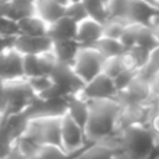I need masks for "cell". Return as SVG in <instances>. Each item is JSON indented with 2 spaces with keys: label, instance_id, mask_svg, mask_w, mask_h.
<instances>
[{
  "label": "cell",
  "instance_id": "obj_1",
  "mask_svg": "<svg viewBox=\"0 0 159 159\" xmlns=\"http://www.w3.org/2000/svg\"><path fill=\"white\" fill-rule=\"evenodd\" d=\"M121 105L117 101H91L85 135L89 144L101 143L119 133Z\"/></svg>",
  "mask_w": 159,
  "mask_h": 159
},
{
  "label": "cell",
  "instance_id": "obj_2",
  "mask_svg": "<svg viewBox=\"0 0 159 159\" xmlns=\"http://www.w3.org/2000/svg\"><path fill=\"white\" fill-rule=\"evenodd\" d=\"M123 154L129 159H151L155 149V134L149 127L131 126L119 131Z\"/></svg>",
  "mask_w": 159,
  "mask_h": 159
},
{
  "label": "cell",
  "instance_id": "obj_3",
  "mask_svg": "<svg viewBox=\"0 0 159 159\" xmlns=\"http://www.w3.org/2000/svg\"><path fill=\"white\" fill-rule=\"evenodd\" d=\"M22 137L30 138L41 147H61V117L32 119Z\"/></svg>",
  "mask_w": 159,
  "mask_h": 159
},
{
  "label": "cell",
  "instance_id": "obj_4",
  "mask_svg": "<svg viewBox=\"0 0 159 159\" xmlns=\"http://www.w3.org/2000/svg\"><path fill=\"white\" fill-rule=\"evenodd\" d=\"M105 60L106 59L95 48H80L71 67L85 85L102 74Z\"/></svg>",
  "mask_w": 159,
  "mask_h": 159
},
{
  "label": "cell",
  "instance_id": "obj_5",
  "mask_svg": "<svg viewBox=\"0 0 159 159\" xmlns=\"http://www.w3.org/2000/svg\"><path fill=\"white\" fill-rule=\"evenodd\" d=\"M3 82H4L6 98H7V112H6V115H17V113L25 112L36 96L34 91L31 89L28 81L22 78Z\"/></svg>",
  "mask_w": 159,
  "mask_h": 159
},
{
  "label": "cell",
  "instance_id": "obj_6",
  "mask_svg": "<svg viewBox=\"0 0 159 159\" xmlns=\"http://www.w3.org/2000/svg\"><path fill=\"white\" fill-rule=\"evenodd\" d=\"M157 110V99H154L149 103L121 105L120 119H119V131L131 126L149 127L151 119Z\"/></svg>",
  "mask_w": 159,
  "mask_h": 159
},
{
  "label": "cell",
  "instance_id": "obj_7",
  "mask_svg": "<svg viewBox=\"0 0 159 159\" xmlns=\"http://www.w3.org/2000/svg\"><path fill=\"white\" fill-rule=\"evenodd\" d=\"M89 145L85 130L69 116L61 117V148L70 155H77Z\"/></svg>",
  "mask_w": 159,
  "mask_h": 159
},
{
  "label": "cell",
  "instance_id": "obj_8",
  "mask_svg": "<svg viewBox=\"0 0 159 159\" xmlns=\"http://www.w3.org/2000/svg\"><path fill=\"white\" fill-rule=\"evenodd\" d=\"M149 84V77L138 73L131 82L120 91L117 95V102L120 105H133V103H149L154 101Z\"/></svg>",
  "mask_w": 159,
  "mask_h": 159
},
{
  "label": "cell",
  "instance_id": "obj_9",
  "mask_svg": "<svg viewBox=\"0 0 159 159\" xmlns=\"http://www.w3.org/2000/svg\"><path fill=\"white\" fill-rule=\"evenodd\" d=\"M80 95L88 102L91 101H117L119 91L112 78L102 73L92 81L84 85Z\"/></svg>",
  "mask_w": 159,
  "mask_h": 159
},
{
  "label": "cell",
  "instance_id": "obj_10",
  "mask_svg": "<svg viewBox=\"0 0 159 159\" xmlns=\"http://www.w3.org/2000/svg\"><path fill=\"white\" fill-rule=\"evenodd\" d=\"M50 80L56 87L63 89L69 96L80 93L84 88V82L77 77V74L74 73L70 64L57 63V66L55 67V70L50 74Z\"/></svg>",
  "mask_w": 159,
  "mask_h": 159
},
{
  "label": "cell",
  "instance_id": "obj_11",
  "mask_svg": "<svg viewBox=\"0 0 159 159\" xmlns=\"http://www.w3.org/2000/svg\"><path fill=\"white\" fill-rule=\"evenodd\" d=\"M53 42L48 36H25L20 35L14 41L13 49L22 56H38L50 52Z\"/></svg>",
  "mask_w": 159,
  "mask_h": 159
},
{
  "label": "cell",
  "instance_id": "obj_12",
  "mask_svg": "<svg viewBox=\"0 0 159 159\" xmlns=\"http://www.w3.org/2000/svg\"><path fill=\"white\" fill-rule=\"evenodd\" d=\"M157 17H159V14L151 8L148 0H127L126 21L129 24L149 27Z\"/></svg>",
  "mask_w": 159,
  "mask_h": 159
},
{
  "label": "cell",
  "instance_id": "obj_13",
  "mask_svg": "<svg viewBox=\"0 0 159 159\" xmlns=\"http://www.w3.org/2000/svg\"><path fill=\"white\" fill-rule=\"evenodd\" d=\"M67 0H38L35 2V16L48 25H52L66 17Z\"/></svg>",
  "mask_w": 159,
  "mask_h": 159
},
{
  "label": "cell",
  "instance_id": "obj_14",
  "mask_svg": "<svg viewBox=\"0 0 159 159\" xmlns=\"http://www.w3.org/2000/svg\"><path fill=\"white\" fill-rule=\"evenodd\" d=\"M24 56L20 55L16 49H10L3 55L2 67H0V80L2 81H14L24 78L22 69Z\"/></svg>",
  "mask_w": 159,
  "mask_h": 159
},
{
  "label": "cell",
  "instance_id": "obj_15",
  "mask_svg": "<svg viewBox=\"0 0 159 159\" xmlns=\"http://www.w3.org/2000/svg\"><path fill=\"white\" fill-rule=\"evenodd\" d=\"M103 36V25L87 18L77 24L75 41L81 48H93L95 43Z\"/></svg>",
  "mask_w": 159,
  "mask_h": 159
},
{
  "label": "cell",
  "instance_id": "obj_16",
  "mask_svg": "<svg viewBox=\"0 0 159 159\" xmlns=\"http://www.w3.org/2000/svg\"><path fill=\"white\" fill-rule=\"evenodd\" d=\"M66 115L85 130L88 116H89V102L82 98L80 93L67 96V113Z\"/></svg>",
  "mask_w": 159,
  "mask_h": 159
},
{
  "label": "cell",
  "instance_id": "obj_17",
  "mask_svg": "<svg viewBox=\"0 0 159 159\" xmlns=\"http://www.w3.org/2000/svg\"><path fill=\"white\" fill-rule=\"evenodd\" d=\"M75 35H77V22L67 17H63L57 22L49 25L48 30V38L53 43L63 41H75Z\"/></svg>",
  "mask_w": 159,
  "mask_h": 159
},
{
  "label": "cell",
  "instance_id": "obj_18",
  "mask_svg": "<svg viewBox=\"0 0 159 159\" xmlns=\"http://www.w3.org/2000/svg\"><path fill=\"white\" fill-rule=\"evenodd\" d=\"M80 45L77 41H63V42H55L52 48V52L55 55L57 63L61 64H70L71 66L80 50Z\"/></svg>",
  "mask_w": 159,
  "mask_h": 159
},
{
  "label": "cell",
  "instance_id": "obj_19",
  "mask_svg": "<svg viewBox=\"0 0 159 159\" xmlns=\"http://www.w3.org/2000/svg\"><path fill=\"white\" fill-rule=\"evenodd\" d=\"M35 16V2L31 0H10L8 2L7 18L20 22L22 20Z\"/></svg>",
  "mask_w": 159,
  "mask_h": 159
},
{
  "label": "cell",
  "instance_id": "obj_20",
  "mask_svg": "<svg viewBox=\"0 0 159 159\" xmlns=\"http://www.w3.org/2000/svg\"><path fill=\"white\" fill-rule=\"evenodd\" d=\"M18 27L20 35L25 36H48V30H49V25L36 16H31L20 21Z\"/></svg>",
  "mask_w": 159,
  "mask_h": 159
},
{
  "label": "cell",
  "instance_id": "obj_21",
  "mask_svg": "<svg viewBox=\"0 0 159 159\" xmlns=\"http://www.w3.org/2000/svg\"><path fill=\"white\" fill-rule=\"evenodd\" d=\"M22 69H24V78L25 80H31V78H35V77H49L46 70H45L41 55L24 56Z\"/></svg>",
  "mask_w": 159,
  "mask_h": 159
},
{
  "label": "cell",
  "instance_id": "obj_22",
  "mask_svg": "<svg viewBox=\"0 0 159 159\" xmlns=\"http://www.w3.org/2000/svg\"><path fill=\"white\" fill-rule=\"evenodd\" d=\"M84 6L87 10L88 18L99 22V24H106L109 21V13H107L106 2L102 0H84Z\"/></svg>",
  "mask_w": 159,
  "mask_h": 159
},
{
  "label": "cell",
  "instance_id": "obj_23",
  "mask_svg": "<svg viewBox=\"0 0 159 159\" xmlns=\"http://www.w3.org/2000/svg\"><path fill=\"white\" fill-rule=\"evenodd\" d=\"M95 48L105 59H112V57H117L121 56L126 49L121 45L120 41H116V39H109V38H103L102 36L98 42L95 43Z\"/></svg>",
  "mask_w": 159,
  "mask_h": 159
},
{
  "label": "cell",
  "instance_id": "obj_24",
  "mask_svg": "<svg viewBox=\"0 0 159 159\" xmlns=\"http://www.w3.org/2000/svg\"><path fill=\"white\" fill-rule=\"evenodd\" d=\"M17 140L11 134L7 123H6L4 115L0 117V159H4L6 155L10 152V149L16 145Z\"/></svg>",
  "mask_w": 159,
  "mask_h": 159
},
{
  "label": "cell",
  "instance_id": "obj_25",
  "mask_svg": "<svg viewBox=\"0 0 159 159\" xmlns=\"http://www.w3.org/2000/svg\"><path fill=\"white\" fill-rule=\"evenodd\" d=\"M127 25H129V22L124 21V20L110 18L106 24H103V38L120 41L124 31H126V28H127Z\"/></svg>",
  "mask_w": 159,
  "mask_h": 159
},
{
  "label": "cell",
  "instance_id": "obj_26",
  "mask_svg": "<svg viewBox=\"0 0 159 159\" xmlns=\"http://www.w3.org/2000/svg\"><path fill=\"white\" fill-rule=\"evenodd\" d=\"M66 17L73 20L74 22H81L88 18L87 10L84 6V0L82 2H69L66 3Z\"/></svg>",
  "mask_w": 159,
  "mask_h": 159
},
{
  "label": "cell",
  "instance_id": "obj_27",
  "mask_svg": "<svg viewBox=\"0 0 159 159\" xmlns=\"http://www.w3.org/2000/svg\"><path fill=\"white\" fill-rule=\"evenodd\" d=\"M107 13H109V20H124L126 21L127 14V0H110L106 2Z\"/></svg>",
  "mask_w": 159,
  "mask_h": 159
},
{
  "label": "cell",
  "instance_id": "obj_28",
  "mask_svg": "<svg viewBox=\"0 0 159 159\" xmlns=\"http://www.w3.org/2000/svg\"><path fill=\"white\" fill-rule=\"evenodd\" d=\"M16 145L18 147V149L24 154V157L28 159L38 157L39 152H41V148H42L41 145H38L36 143H34L32 140H30V138H27V137H21L16 143Z\"/></svg>",
  "mask_w": 159,
  "mask_h": 159
},
{
  "label": "cell",
  "instance_id": "obj_29",
  "mask_svg": "<svg viewBox=\"0 0 159 159\" xmlns=\"http://www.w3.org/2000/svg\"><path fill=\"white\" fill-rule=\"evenodd\" d=\"M41 159H75V155H70L61 147H42L38 155Z\"/></svg>",
  "mask_w": 159,
  "mask_h": 159
},
{
  "label": "cell",
  "instance_id": "obj_30",
  "mask_svg": "<svg viewBox=\"0 0 159 159\" xmlns=\"http://www.w3.org/2000/svg\"><path fill=\"white\" fill-rule=\"evenodd\" d=\"M0 36L6 39H16L20 36V27L18 22L7 18H0Z\"/></svg>",
  "mask_w": 159,
  "mask_h": 159
},
{
  "label": "cell",
  "instance_id": "obj_31",
  "mask_svg": "<svg viewBox=\"0 0 159 159\" xmlns=\"http://www.w3.org/2000/svg\"><path fill=\"white\" fill-rule=\"evenodd\" d=\"M123 64H121V60H120V56L117 57H112V59H106L105 60V64H103V74L107 75L109 78L112 80H116L121 73H124Z\"/></svg>",
  "mask_w": 159,
  "mask_h": 159
},
{
  "label": "cell",
  "instance_id": "obj_32",
  "mask_svg": "<svg viewBox=\"0 0 159 159\" xmlns=\"http://www.w3.org/2000/svg\"><path fill=\"white\" fill-rule=\"evenodd\" d=\"M27 81H28V84H30L31 89L34 91V93H35L36 96L43 93L45 91H48L53 85L50 77H35V78L27 80Z\"/></svg>",
  "mask_w": 159,
  "mask_h": 159
},
{
  "label": "cell",
  "instance_id": "obj_33",
  "mask_svg": "<svg viewBox=\"0 0 159 159\" xmlns=\"http://www.w3.org/2000/svg\"><path fill=\"white\" fill-rule=\"evenodd\" d=\"M159 71V46H157L154 50L149 52V60L148 64H147L145 70H143V74L147 75V77H151L152 74Z\"/></svg>",
  "mask_w": 159,
  "mask_h": 159
},
{
  "label": "cell",
  "instance_id": "obj_34",
  "mask_svg": "<svg viewBox=\"0 0 159 159\" xmlns=\"http://www.w3.org/2000/svg\"><path fill=\"white\" fill-rule=\"evenodd\" d=\"M149 84H151L152 96H154L155 99H158L159 98V71L149 77Z\"/></svg>",
  "mask_w": 159,
  "mask_h": 159
},
{
  "label": "cell",
  "instance_id": "obj_35",
  "mask_svg": "<svg viewBox=\"0 0 159 159\" xmlns=\"http://www.w3.org/2000/svg\"><path fill=\"white\" fill-rule=\"evenodd\" d=\"M7 112V98H6L4 82L0 80V115H6Z\"/></svg>",
  "mask_w": 159,
  "mask_h": 159
},
{
  "label": "cell",
  "instance_id": "obj_36",
  "mask_svg": "<svg viewBox=\"0 0 159 159\" xmlns=\"http://www.w3.org/2000/svg\"><path fill=\"white\" fill-rule=\"evenodd\" d=\"M14 41H16V39H6V38H2V36H0V55H4L6 52L13 49Z\"/></svg>",
  "mask_w": 159,
  "mask_h": 159
},
{
  "label": "cell",
  "instance_id": "obj_37",
  "mask_svg": "<svg viewBox=\"0 0 159 159\" xmlns=\"http://www.w3.org/2000/svg\"><path fill=\"white\" fill-rule=\"evenodd\" d=\"M4 159H28V158H25V157H24V154H22V152L18 149V147L14 145L13 148L10 149V152H8V154L6 155V158H4Z\"/></svg>",
  "mask_w": 159,
  "mask_h": 159
},
{
  "label": "cell",
  "instance_id": "obj_38",
  "mask_svg": "<svg viewBox=\"0 0 159 159\" xmlns=\"http://www.w3.org/2000/svg\"><path fill=\"white\" fill-rule=\"evenodd\" d=\"M149 130L154 133L155 135H159V112L157 110L155 115L152 116L151 123H149Z\"/></svg>",
  "mask_w": 159,
  "mask_h": 159
},
{
  "label": "cell",
  "instance_id": "obj_39",
  "mask_svg": "<svg viewBox=\"0 0 159 159\" xmlns=\"http://www.w3.org/2000/svg\"><path fill=\"white\" fill-rule=\"evenodd\" d=\"M151 27V31H152V35H154L155 38V42H157V45L159 46V17H157V18L152 21V24L149 25Z\"/></svg>",
  "mask_w": 159,
  "mask_h": 159
},
{
  "label": "cell",
  "instance_id": "obj_40",
  "mask_svg": "<svg viewBox=\"0 0 159 159\" xmlns=\"http://www.w3.org/2000/svg\"><path fill=\"white\" fill-rule=\"evenodd\" d=\"M8 2H10V0H0V18H4V17L7 16Z\"/></svg>",
  "mask_w": 159,
  "mask_h": 159
},
{
  "label": "cell",
  "instance_id": "obj_41",
  "mask_svg": "<svg viewBox=\"0 0 159 159\" xmlns=\"http://www.w3.org/2000/svg\"><path fill=\"white\" fill-rule=\"evenodd\" d=\"M155 149L159 152V135H155Z\"/></svg>",
  "mask_w": 159,
  "mask_h": 159
},
{
  "label": "cell",
  "instance_id": "obj_42",
  "mask_svg": "<svg viewBox=\"0 0 159 159\" xmlns=\"http://www.w3.org/2000/svg\"><path fill=\"white\" fill-rule=\"evenodd\" d=\"M157 109H158V112H159V98L157 99Z\"/></svg>",
  "mask_w": 159,
  "mask_h": 159
},
{
  "label": "cell",
  "instance_id": "obj_43",
  "mask_svg": "<svg viewBox=\"0 0 159 159\" xmlns=\"http://www.w3.org/2000/svg\"><path fill=\"white\" fill-rule=\"evenodd\" d=\"M32 159H41V158H39V157H35V158H32Z\"/></svg>",
  "mask_w": 159,
  "mask_h": 159
},
{
  "label": "cell",
  "instance_id": "obj_44",
  "mask_svg": "<svg viewBox=\"0 0 159 159\" xmlns=\"http://www.w3.org/2000/svg\"><path fill=\"white\" fill-rule=\"evenodd\" d=\"M2 116H3V115H0V117H2Z\"/></svg>",
  "mask_w": 159,
  "mask_h": 159
}]
</instances>
